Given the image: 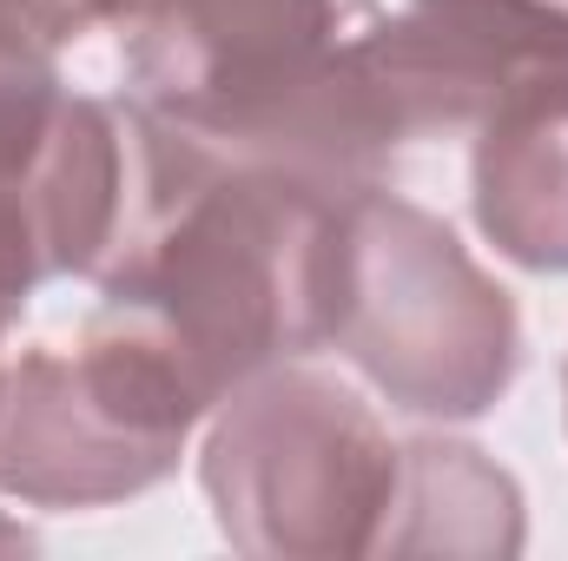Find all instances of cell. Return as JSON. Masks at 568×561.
<instances>
[{"label":"cell","mask_w":568,"mask_h":561,"mask_svg":"<svg viewBox=\"0 0 568 561\" xmlns=\"http://www.w3.org/2000/svg\"><path fill=\"white\" fill-rule=\"evenodd\" d=\"M337 212L344 192L212 152L126 106V205L93 265L100 310L145 330L219 410L245 377L331 344Z\"/></svg>","instance_id":"6da1fadb"},{"label":"cell","mask_w":568,"mask_h":561,"mask_svg":"<svg viewBox=\"0 0 568 561\" xmlns=\"http://www.w3.org/2000/svg\"><path fill=\"white\" fill-rule=\"evenodd\" d=\"M371 20V0H152L126 27V106L324 192L384 185L397 152L357 73Z\"/></svg>","instance_id":"7a4b0ae2"},{"label":"cell","mask_w":568,"mask_h":561,"mask_svg":"<svg viewBox=\"0 0 568 561\" xmlns=\"http://www.w3.org/2000/svg\"><path fill=\"white\" fill-rule=\"evenodd\" d=\"M331 350L390 410L469 422L516 384L523 324L443 218L384 185H357L337 212Z\"/></svg>","instance_id":"3957f363"},{"label":"cell","mask_w":568,"mask_h":561,"mask_svg":"<svg viewBox=\"0 0 568 561\" xmlns=\"http://www.w3.org/2000/svg\"><path fill=\"white\" fill-rule=\"evenodd\" d=\"M219 536L258 561L384 555L404 442L337 377L272 364L219 410L199 456Z\"/></svg>","instance_id":"277c9868"},{"label":"cell","mask_w":568,"mask_h":561,"mask_svg":"<svg viewBox=\"0 0 568 561\" xmlns=\"http://www.w3.org/2000/svg\"><path fill=\"white\" fill-rule=\"evenodd\" d=\"M205 397L126 317L100 310L80 344H33L7 364L0 489L33 509H106L165 482Z\"/></svg>","instance_id":"5b68a950"},{"label":"cell","mask_w":568,"mask_h":561,"mask_svg":"<svg viewBox=\"0 0 568 561\" xmlns=\"http://www.w3.org/2000/svg\"><path fill=\"white\" fill-rule=\"evenodd\" d=\"M126 205V113L73 93L53 53L0 40V317L93 278Z\"/></svg>","instance_id":"8992f818"},{"label":"cell","mask_w":568,"mask_h":561,"mask_svg":"<svg viewBox=\"0 0 568 561\" xmlns=\"http://www.w3.org/2000/svg\"><path fill=\"white\" fill-rule=\"evenodd\" d=\"M469 140L483 238L529 272H568V60L516 80Z\"/></svg>","instance_id":"52a82bcc"},{"label":"cell","mask_w":568,"mask_h":561,"mask_svg":"<svg viewBox=\"0 0 568 561\" xmlns=\"http://www.w3.org/2000/svg\"><path fill=\"white\" fill-rule=\"evenodd\" d=\"M523 489L469 442H404V489L384 555H516Z\"/></svg>","instance_id":"ba28073f"},{"label":"cell","mask_w":568,"mask_h":561,"mask_svg":"<svg viewBox=\"0 0 568 561\" xmlns=\"http://www.w3.org/2000/svg\"><path fill=\"white\" fill-rule=\"evenodd\" d=\"M93 33V7L87 0H0V40L33 47V53H60L73 40Z\"/></svg>","instance_id":"9c48e42d"},{"label":"cell","mask_w":568,"mask_h":561,"mask_svg":"<svg viewBox=\"0 0 568 561\" xmlns=\"http://www.w3.org/2000/svg\"><path fill=\"white\" fill-rule=\"evenodd\" d=\"M93 7V27H133L152 0H87Z\"/></svg>","instance_id":"30bf717a"},{"label":"cell","mask_w":568,"mask_h":561,"mask_svg":"<svg viewBox=\"0 0 568 561\" xmlns=\"http://www.w3.org/2000/svg\"><path fill=\"white\" fill-rule=\"evenodd\" d=\"M529 7H549V13H562L568 20V0H529Z\"/></svg>","instance_id":"8fae6325"},{"label":"cell","mask_w":568,"mask_h":561,"mask_svg":"<svg viewBox=\"0 0 568 561\" xmlns=\"http://www.w3.org/2000/svg\"><path fill=\"white\" fill-rule=\"evenodd\" d=\"M0 337H7V317H0ZM0 397H7V357H0Z\"/></svg>","instance_id":"7c38bea8"}]
</instances>
